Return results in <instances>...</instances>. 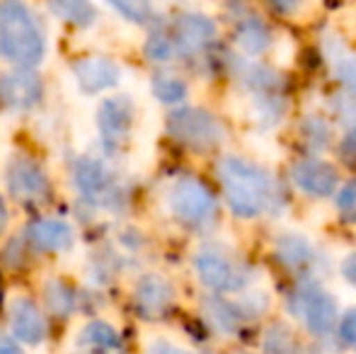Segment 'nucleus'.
Segmentation results:
<instances>
[{
    "label": "nucleus",
    "mask_w": 356,
    "mask_h": 354,
    "mask_svg": "<svg viewBox=\"0 0 356 354\" xmlns=\"http://www.w3.org/2000/svg\"><path fill=\"white\" fill-rule=\"evenodd\" d=\"M73 184L80 197L92 207L114 209L122 199V189L114 182L112 170L99 158H78L73 166Z\"/></svg>",
    "instance_id": "obj_6"
},
{
    "label": "nucleus",
    "mask_w": 356,
    "mask_h": 354,
    "mask_svg": "<svg viewBox=\"0 0 356 354\" xmlns=\"http://www.w3.org/2000/svg\"><path fill=\"white\" fill-rule=\"evenodd\" d=\"M218 172L228 207L235 216L254 218L272 202V177L254 163L238 156H225Z\"/></svg>",
    "instance_id": "obj_2"
},
{
    "label": "nucleus",
    "mask_w": 356,
    "mask_h": 354,
    "mask_svg": "<svg viewBox=\"0 0 356 354\" xmlns=\"http://www.w3.org/2000/svg\"><path fill=\"white\" fill-rule=\"evenodd\" d=\"M269 5H272L277 13H284V15H289V13H293L296 8L300 5V0H269Z\"/></svg>",
    "instance_id": "obj_31"
},
{
    "label": "nucleus",
    "mask_w": 356,
    "mask_h": 354,
    "mask_svg": "<svg viewBox=\"0 0 356 354\" xmlns=\"http://www.w3.org/2000/svg\"><path fill=\"white\" fill-rule=\"evenodd\" d=\"M349 141L356 143V107L349 112Z\"/></svg>",
    "instance_id": "obj_35"
},
{
    "label": "nucleus",
    "mask_w": 356,
    "mask_h": 354,
    "mask_svg": "<svg viewBox=\"0 0 356 354\" xmlns=\"http://www.w3.org/2000/svg\"><path fill=\"white\" fill-rule=\"evenodd\" d=\"M274 252H277V257L289 269H300L313 260V248H310V243L300 236H293V233L279 238L277 246H274Z\"/></svg>",
    "instance_id": "obj_20"
},
{
    "label": "nucleus",
    "mask_w": 356,
    "mask_h": 354,
    "mask_svg": "<svg viewBox=\"0 0 356 354\" xmlns=\"http://www.w3.org/2000/svg\"><path fill=\"white\" fill-rule=\"evenodd\" d=\"M29 246L42 252H63L73 248L75 233L73 226L61 218H37L24 231Z\"/></svg>",
    "instance_id": "obj_14"
},
{
    "label": "nucleus",
    "mask_w": 356,
    "mask_h": 354,
    "mask_svg": "<svg viewBox=\"0 0 356 354\" xmlns=\"http://www.w3.org/2000/svg\"><path fill=\"white\" fill-rule=\"evenodd\" d=\"M337 211L344 221H356V177L349 179L342 189L337 192Z\"/></svg>",
    "instance_id": "obj_28"
},
{
    "label": "nucleus",
    "mask_w": 356,
    "mask_h": 354,
    "mask_svg": "<svg viewBox=\"0 0 356 354\" xmlns=\"http://www.w3.org/2000/svg\"><path fill=\"white\" fill-rule=\"evenodd\" d=\"M0 301H3V284H0Z\"/></svg>",
    "instance_id": "obj_36"
},
{
    "label": "nucleus",
    "mask_w": 356,
    "mask_h": 354,
    "mask_svg": "<svg viewBox=\"0 0 356 354\" xmlns=\"http://www.w3.org/2000/svg\"><path fill=\"white\" fill-rule=\"evenodd\" d=\"M5 182H8V192L13 194V199L27 207H42L51 199V182L44 168L24 153L10 158Z\"/></svg>",
    "instance_id": "obj_5"
},
{
    "label": "nucleus",
    "mask_w": 356,
    "mask_h": 354,
    "mask_svg": "<svg viewBox=\"0 0 356 354\" xmlns=\"http://www.w3.org/2000/svg\"><path fill=\"white\" fill-rule=\"evenodd\" d=\"M44 293H47L49 308H51V311L56 313V316H68V313L73 311L75 296H73V289L68 287V284H63V282H58V279H54V282L47 284Z\"/></svg>",
    "instance_id": "obj_24"
},
{
    "label": "nucleus",
    "mask_w": 356,
    "mask_h": 354,
    "mask_svg": "<svg viewBox=\"0 0 356 354\" xmlns=\"http://www.w3.org/2000/svg\"><path fill=\"white\" fill-rule=\"evenodd\" d=\"M134 114H136V107L129 95L119 92L102 99L97 109V131L107 153H117L129 141L134 129Z\"/></svg>",
    "instance_id": "obj_8"
},
{
    "label": "nucleus",
    "mask_w": 356,
    "mask_h": 354,
    "mask_svg": "<svg viewBox=\"0 0 356 354\" xmlns=\"http://www.w3.org/2000/svg\"><path fill=\"white\" fill-rule=\"evenodd\" d=\"M153 95L165 104H177L187 97V86L175 76H158L153 81Z\"/></svg>",
    "instance_id": "obj_25"
},
{
    "label": "nucleus",
    "mask_w": 356,
    "mask_h": 354,
    "mask_svg": "<svg viewBox=\"0 0 356 354\" xmlns=\"http://www.w3.org/2000/svg\"><path fill=\"white\" fill-rule=\"evenodd\" d=\"M47 3L58 19L73 24V27H88L97 17L92 0H47Z\"/></svg>",
    "instance_id": "obj_19"
},
{
    "label": "nucleus",
    "mask_w": 356,
    "mask_h": 354,
    "mask_svg": "<svg viewBox=\"0 0 356 354\" xmlns=\"http://www.w3.org/2000/svg\"><path fill=\"white\" fill-rule=\"evenodd\" d=\"M175 54H177V47H175V39L170 34H150L148 42H145V56L150 61L165 63L175 58Z\"/></svg>",
    "instance_id": "obj_26"
},
{
    "label": "nucleus",
    "mask_w": 356,
    "mask_h": 354,
    "mask_svg": "<svg viewBox=\"0 0 356 354\" xmlns=\"http://www.w3.org/2000/svg\"><path fill=\"white\" fill-rule=\"evenodd\" d=\"M170 211L187 226H207L216 216V197L202 179L182 177L170 189Z\"/></svg>",
    "instance_id": "obj_4"
},
{
    "label": "nucleus",
    "mask_w": 356,
    "mask_h": 354,
    "mask_svg": "<svg viewBox=\"0 0 356 354\" xmlns=\"http://www.w3.org/2000/svg\"><path fill=\"white\" fill-rule=\"evenodd\" d=\"M194 267L202 279L204 287H209L211 291H238L248 284V272L240 265H235L225 252L207 248L194 257Z\"/></svg>",
    "instance_id": "obj_9"
},
{
    "label": "nucleus",
    "mask_w": 356,
    "mask_h": 354,
    "mask_svg": "<svg viewBox=\"0 0 356 354\" xmlns=\"http://www.w3.org/2000/svg\"><path fill=\"white\" fill-rule=\"evenodd\" d=\"M148 354H187V352L179 350V347H175V345H168V342H155V345L148 350Z\"/></svg>",
    "instance_id": "obj_32"
},
{
    "label": "nucleus",
    "mask_w": 356,
    "mask_h": 354,
    "mask_svg": "<svg viewBox=\"0 0 356 354\" xmlns=\"http://www.w3.org/2000/svg\"><path fill=\"white\" fill-rule=\"evenodd\" d=\"M172 306V287L158 274H145L136 284V308L145 321H158Z\"/></svg>",
    "instance_id": "obj_16"
},
{
    "label": "nucleus",
    "mask_w": 356,
    "mask_h": 354,
    "mask_svg": "<svg viewBox=\"0 0 356 354\" xmlns=\"http://www.w3.org/2000/svg\"><path fill=\"white\" fill-rule=\"evenodd\" d=\"M339 337L344 345H349L356 352V308H349L339 323Z\"/></svg>",
    "instance_id": "obj_29"
},
{
    "label": "nucleus",
    "mask_w": 356,
    "mask_h": 354,
    "mask_svg": "<svg viewBox=\"0 0 356 354\" xmlns=\"http://www.w3.org/2000/svg\"><path fill=\"white\" fill-rule=\"evenodd\" d=\"M207 313L220 332H235L240 328V321H243L238 306L220 301V298H211V301H207Z\"/></svg>",
    "instance_id": "obj_22"
},
{
    "label": "nucleus",
    "mask_w": 356,
    "mask_h": 354,
    "mask_svg": "<svg viewBox=\"0 0 356 354\" xmlns=\"http://www.w3.org/2000/svg\"><path fill=\"white\" fill-rule=\"evenodd\" d=\"M42 81L34 71H13L0 78V107L15 114L32 112L42 102Z\"/></svg>",
    "instance_id": "obj_10"
},
{
    "label": "nucleus",
    "mask_w": 356,
    "mask_h": 354,
    "mask_svg": "<svg viewBox=\"0 0 356 354\" xmlns=\"http://www.w3.org/2000/svg\"><path fill=\"white\" fill-rule=\"evenodd\" d=\"M235 44L245 54H262L272 44V32L269 27L257 17H245L235 29Z\"/></svg>",
    "instance_id": "obj_18"
},
{
    "label": "nucleus",
    "mask_w": 356,
    "mask_h": 354,
    "mask_svg": "<svg viewBox=\"0 0 356 354\" xmlns=\"http://www.w3.org/2000/svg\"><path fill=\"white\" fill-rule=\"evenodd\" d=\"M71 71L78 88L85 95H97L104 92V90H112L122 78L117 61H112L107 56H85L73 63Z\"/></svg>",
    "instance_id": "obj_11"
},
{
    "label": "nucleus",
    "mask_w": 356,
    "mask_h": 354,
    "mask_svg": "<svg viewBox=\"0 0 356 354\" xmlns=\"http://www.w3.org/2000/svg\"><path fill=\"white\" fill-rule=\"evenodd\" d=\"M342 274L352 287H356V252H352V255L342 262Z\"/></svg>",
    "instance_id": "obj_30"
},
{
    "label": "nucleus",
    "mask_w": 356,
    "mask_h": 354,
    "mask_svg": "<svg viewBox=\"0 0 356 354\" xmlns=\"http://www.w3.org/2000/svg\"><path fill=\"white\" fill-rule=\"evenodd\" d=\"M0 354H22V350L17 347V342L10 340V337L0 335Z\"/></svg>",
    "instance_id": "obj_33"
},
{
    "label": "nucleus",
    "mask_w": 356,
    "mask_h": 354,
    "mask_svg": "<svg viewBox=\"0 0 356 354\" xmlns=\"http://www.w3.org/2000/svg\"><path fill=\"white\" fill-rule=\"evenodd\" d=\"M291 179L293 184L308 197H330L337 189V170L330 163L320 158H305V161L293 163L291 168Z\"/></svg>",
    "instance_id": "obj_12"
},
{
    "label": "nucleus",
    "mask_w": 356,
    "mask_h": 354,
    "mask_svg": "<svg viewBox=\"0 0 356 354\" xmlns=\"http://www.w3.org/2000/svg\"><path fill=\"white\" fill-rule=\"evenodd\" d=\"M10 325H13L15 340L24 345H39L47 337V321L37 303L29 298H15L10 308Z\"/></svg>",
    "instance_id": "obj_15"
},
{
    "label": "nucleus",
    "mask_w": 356,
    "mask_h": 354,
    "mask_svg": "<svg viewBox=\"0 0 356 354\" xmlns=\"http://www.w3.org/2000/svg\"><path fill=\"white\" fill-rule=\"evenodd\" d=\"M80 342L97 354H124L122 337L117 335V330L112 325H107L102 321L88 323L83 328V332H80Z\"/></svg>",
    "instance_id": "obj_17"
},
{
    "label": "nucleus",
    "mask_w": 356,
    "mask_h": 354,
    "mask_svg": "<svg viewBox=\"0 0 356 354\" xmlns=\"http://www.w3.org/2000/svg\"><path fill=\"white\" fill-rule=\"evenodd\" d=\"M332 68L339 83H344L352 92H356V54H334Z\"/></svg>",
    "instance_id": "obj_27"
},
{
    "label": "nucleus",
    "mask_w": 356,
    "mask_h": 354,
    "mask_svg": "<svg viewBox=\"0 0 356 354\" xmlns=\"http://www.w3.org/2000/svg\"><path fill=\"white\" fill-rule=\"evenodd\" d=\"M289 311L303 321L313 335H330L337 321V301L318 284H303L289 298Z\"/></svg>",
    "instance_id": "obj_3"
},
{
    "label": "nucleus",
    "mask_w": 356,
    "mask_h": 354,
    "mask_svg": "<svg viewBox=\"0 0 356 354\" xmlns=\"http://www.w3.org/2000/svg\"><path fill=\"white\" fill-rule=\"evenodd\" d=\"M127 22L148 24L153 19V3L150 0H107Z\"/></svg>",
    "instance_id": "obj_23"
},
{
    "label": "nucleus",
    "mask_w": 356,
    "mask_h": 354,
    "mask_svg": "<svg viewBox=\"0 0 356 354\" xmlns=\"http://www.w3.org/2000/svg\"><path fill=\"white\" fill-rule=\"evenodd\" d=\"M5 226H8V207H5V199L0 197V236H3Z\"/></svg>",
    "instance_id": "obj_34"
},
{
    "label": "nucleus",
    "mask_w": 356,
    "mask_h": 354,
    "mask_svg": "<svg viewBox=\"0 0 356 354\" xmlns=\"http://www.w3.org/2000/svg\"><path fill=\"white\" fill-rule=\"evenodd\" d=\"M47 37L24 0H0V58L24 71L44 61Z\"/></svg>",
    "instance_id": "obj_1"
},
{
    "label": "nucleus",
    "mask_w": 356,
    "mask_h": 354,
    "mask_svg": "<svg viewBox=\"0 0 356 354\" xmlns=\"http://www.w3.org/2000/svg\"><path fill=\"white\" fill-rule=\"evenodd\" d=\"M168 131L179 143L194 148V151H209L218 146L223 138V129L209 112L204 109H177L168 117Z\"/></svg>",
    "instance_id": "obj_7"
},
{
    "label": "nucleus",
    "mask_w": 356,
    "mask_h": 354,
    "mask_svg": "<svg viewBox=\"0 0 356 354\" xmlns=\"http://www.w3.org/2000/svg\"><path fill=\"white\" fill-rule=\"evenodd\" d=\"M264 354H303L293 330L284 323H274L264 332Z\"/></svg>",
    "instance_id": "obj_21"
},
{
    "label": "nucleus",
    "mask_w": 356,
    "mask_h": 354,
    "mask_svg": "<svg viewBox=\"0 0 356 354\" xmlns=\"http://www.w3.org/2000/svg\"><path fill=\"white\" fill-rule=\"evenodd\" d=\"M175 47L179 54H197L204 51L216 39V24L207 15L189 13L175 22Z\"/></svg>",
    "instance_id": "obj_13"
}]
</instances>
